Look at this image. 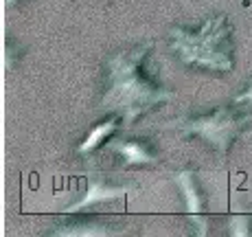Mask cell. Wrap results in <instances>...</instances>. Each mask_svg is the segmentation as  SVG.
Returning <instances> with one entry per match:
<instances>
[{"mask_svg": "<svg viewBox=\"0 0 252 237\" xmlns=\"http://www.w3.org/2000/svg\"><path fill=\"white\" fill-rule=\"evenodd\" d=\"M152 46V42H143V44L114 53L105 62L108 84H105L99 108L103 112L119 114L125 128H132L149 110L169 103L176 97L173 90L160 86L145 68Z\"/></svg>", "mask_w": 252, "mask_h": 237, "instance_id": "6da1fadb", "label": "cell"}, {"mask_svg": "<svg viewBox=\"0 0 252 237\" xmlns=\"http://www.w3.org/2000/svg\"><path fill=\"white\" fill-rule=\"evenodd\" d=\"M171 51L184 66L215 72L232 70V42L226 16H215L202 22L197 31L171 27Z\"/></svg>", "mask_w": 252, "mask_h": 237, "instance_id": "7a4b0ae2", "label": "cell"}, {"mask_svg": "<svg viewBox=\"0 0 252 237\" xmlns=\"http://www.w3.org/2000/svg\"><path fill=\"white\" fill-rule=\"evenodd\" d=\"M235 105V103H232ZM232 105H220V108L211 110L206 114H197V117H187L178 121V130L182 132L184 138H200L224 161L228 156L232 143L246 130L252 114H244L235 110Z\"/></svg>", "mask_w": 252, "mask_h": 237, "instance_id": "3957f363", "label": "cell"}, {"mask_svg": "<svg viewBox=\"0 0 252 237\" xmlns=\"http://www.w3.org/2000/svg\"><path fill=\"white\" fill-rule=\"evenodd\" d=\"M134 187L132 185H116V182H108L103 176H96L92 173L86 180V193L79 198L77 202H72L64 209V213H84V211L92 209L99 202H112V200H121L127 193H132Z\"/></svg>", "mask_w": 252, "mask_h": 237, "instance_id": "277c9868", "label": "cell"}, {"mask_svg": "<svg viewBox=\"0 0 252 237\" xmlns=\"http://www.w3.org/2000/svg\"><path fill=\"white\" fill-rule=\"evenodd\" d=\"M112 152L123 158L125 167H145L158 163V156L152 152V147L147 143L138 141V138H125V141L114 143Z\"/></svg>", "mask_w": 252, "mask_h": 237, "instance_id": "5b68a950", "label": "cell"}, {"mask_svg": "<svg viewBox=\"0 0 252 237\" xmlns=\"http://www.w3.org/2000/svg\"><path fill=\"white\" fill-rule=\"evenodd\" d=\"M173 180H176L178 189L182 193L187 213L189 215L202 213L204 211V193H202L200 185H197V173L193 169H182V171H176Z\"/></svg>", "mask_w": 252, "mask_h": 237, "instance_id": "8992f818", "label": "cell"}, {"mask_svg": "<svg viewBox=\"0 0 252 237\" xmlns=\"http://www.w3.org/2000/svg\"><path fill=\"white\" fill-rule=\"evenodd\" d=\"M121 123H123V119H121L119 114H110L108 119L92 125V130L86 134V138L77 145V154H79V156H90L92 152H96L103 143H108L110 136H114V134L119 132Z\"/></svg>", "mask_w": 252, "mask_h": 237, "instance_id": "52a82bcc", "label": "cell"}, {"mask_svg": "<svg viewBox=\"0 0 252 237\" xmlns=\"http://www.w3.org/2000/svg\"><path fill=\"white\" fill-rule=\"evenodd\" d=\"M116 226L108 224V222H84V224H60V226H53L48 233L51 235H112L116 233Z\"/></svg>", "mask_w": 252, "mask_h": 237, "instance_id": "ba28073f", "label": "cell"}, {"mask_svg": "<svg viewBox=\"0 0 252 237\" xmlns=\"http://www.w3.org/2000/svg\"><path fill=\"white\" fill-rule=\"evenodd\" d=\"M228 233L237 237H248L252 235V215H235L228 222Z\"/></svg>", "mask_w": 252, "mask_h": 237, "instance_id": "9c48e42d", "label": "cell"}, {"mask_svg": "<svg viewBox=\"0 0 252 237\" xmlns=\"http://www.w3.org/2000/svg\"><path fill=\"white\" fill-rule=\"evenodd\" d=\"M232 103H235V105H248V103H252V77H250V81H248V88L241 90L239 95H235Z\"/></svg>", "mask_w": 252, "mask_h": 237, "instance_id": "30bf717a", "label": "cell"}, {"mask_svg": "<svg viewBox=\"0 0 252 237\" xmlns=\"http://www.w3.org/2000/svg\"><path fill=\"white\" fill-rule=\"evenodd\" d=\"M191 222L197 226V229H195L197 235H204V233H206V222L200 217V213H197V215H191Z\"/></svg>", "mask_w": 252, "mask_h": 237, "instance_id": "8fae6325", "label": "cell"}, {"mask_svg": "<svg viewBox=\"0 0 252 237\" xmlns=\"http://www.w3.org/2000/svg\"><path fill=\"white\" fill-rule=\"evenodd\" d=\"M18 4H20V0H4V7H7V9L18 7Z\"/></svg>", "mask_w": 252, "mask_h": 237, "instance_id": "7c38bea8", "label": "cell"}]
</instances>
